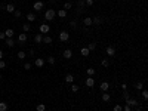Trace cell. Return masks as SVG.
<instances>
[{"label":"cell","mask_w":148,"mask_h":111,"mask_svg":"<svg viewBox=\"0 0 148 111\" xmlns=\"http://www.w3.org/2000/svg\"><path fill=\"white\" fill-rule=\"evenodd\" d=\"M55 16H56V10H55V9H47L45 12V19L46 21H52Z\"/></svg>","instance_id":"1"},{"label":"cell","mask_w":148,"mask_h":111,"mask_svg":"<svg viewBox=\"0 0 148 111\" xmlns=\"http://www.w3.org/2000/svg\"><path fill=\"white\" fill-rule=\"evenodd\" d=\"M77 6H79V10H77L79 13H83L85 10H86V3H85V0H79V2H77Z\"/></svg>","instance_id":"2"},{"label":"cell","mask_w":148,"mask_h":111,"mask_svg":"<svg viewBox=\"0 0 148 111\" xmlns=\"http://www.w3.org/2000/svg\"><path fill=\"white\" fill-rule=\"evenodd\" d=\"M68 38H70V34L67 31H61L59 33V40L61 42H68Z\"/></svg>","instance_id":"3"},{"label":"cell","mask_w":148,"mask_h":111,"mask_svg":"<svg viewBox=\"0 0 148 111\" xmlns=\"http://www.w3.org/2000/svg\"><path fill=\"white\" fill-rule=\"evenodd\" d=\"M62 56H64L65 59H70L71 56H73V51H71V49H65L64 53H62Z\"/></svg>","instance_id":"4"},{"label":"cell","mask_w":148,"mask_h":111,"mask_svg":"<svg viewBox=\"0 0 148 111\" xmlns=\"http://www.w3.org/2000/svg\"><path fill=\"white\" fill-rule=\"evenodd\" d=\"M85 83H86V86H87V87H93V85H95V80H93V77H87Z\"/></svg>","instance_id":"5"},{"label":"cell","mask_w":148,"mask_h":111,"mask_svg":"<svg viewBox=\"0 0 148 111\" xmlns=\"http://www.w3.org/2000/svg\"><path fill=\"white\" fill-rule=\"evenodd\" d=\"M126 104H127L129 107H136V105H138V101H136V99L129 98V99H126Z\"/></svg>","instance_id":"6"},{"label":"cell","mask_w":148,"mask_h":111,"mask_svg":"<svg viewBox=\"0 0 148 111\" xmlns=\"http://www.w3.org/2000/svg\"><path fill=\"white\" fill-rule=\"evenodd\" d=\"M99 89H101L102 92H107L108 89H110V83H108V81H102L101 86H99Z\"/></svg>","instance_id":"7"},{"label":"cell","mask_w":148,"mask_h":111,"mask_svg":"<svg viewBox=\"0 0 148 111\" xmlns=\"http://www.w3.org/2000/svg\"><path fill=\"white\" fill-rule=\"evenodd\" d=\"M39 30H40V33H49L51 31V27H49L47 24H42Z\"/></svg>","instance_id":"8"},{"label":"cell","mask_w":148,"mask_h":111,"mask_svg":"<svg viewBox=\"0 0 148 111\" xmlns=\"http://www.w3.org/2000/svg\"><path fill=\"white\" fill-rule=\"evenodd\" d=\"M43 6H45V4H43V2H36L34 6H33V9H34V10H42Z\"/></svg>","instance_id":"9"},{"label":"cell","mask_w":148,"mask_h":111,"mask_svg":"<svg viewBox=\"0 0 148 111\" xmlns=\"http://www.w3.org/2000/svg\"><path fill=\"white\" fill-rule=\"evenodd\" d=\"M107 55L108 56H114V55H116V49H114L113 46H108L107 47Z\"/></svg>","instance_id":"10"},{"label":"cell","mask_w":148,"mask_h":111,"mask_svg":"<svg viewBox=\"0 0 148 111\" xmlns=\"http://www.w3.org/2000/svg\"><path fill=\"white\" fill-rule=\"evenodd\" d=\"M4 10H8L9 13H13V12H15V4H13V3H9L8 6L4 8Z\"/></svg>","instance_id":"11"},{"label":"cell","mask_w":148,"mask_h":111,"mask_svg":"<svg viewBox=\"0 0 148 111\" xmlns=\"http://www.w3.org/2000/svg\"><path fill=\"white\" fill-rule=\"evenodd\" d=\"M34 42H36L37 44L43 42V34H42V33H39V34H36V36H34Z\"/></svg>","instance_id":"12"},{"label":"cell","mask_w":148,"mask_h":111,"mask_svg":"<svg viewBox=\"0 0 148 111\" xmlns=\"http://www.w3.org/2000/svg\"><path fill=\"white\" fill-rule=\"evenodd\" d=\"M27 38H28V37H27L25 33H21L19 37H18V40H19V43H25V42H27Z\"/></svg>","instance_id":"13"},{"label":"cell","mask_w":148,"mask_h":111,"mask_svg":"<svg viewBox=\"0 0 148 111\" xmlns=\"http://www.w3.org/2000/svg\"><path fill=\"white\" fill-rule=\"evenodd\" d=\"M80 53H81V56H89L90 51H89L87 47H81V49H80Z\"/></svg>","instance_id":"14"},{"label":"cell","mask_w":148,"mask_h":111,"mask_svg":"<svg viewBox=\"0 0 148 111\" xmlns=\"http://www.w3.org/2000/svg\"><path fill=\"white\" fill-rule=\"evenodd\" d=\"M65 81L70 83V85H73V81H74V76H73V74H67V76H65Z\"/></svg>","instance_id":"15"},{"label":"cell","mask_w":148,"mask_h":111,"mask_svg":"<svg viewBox=\"0 0 148 111\" xmlns=\"http://www.w3.org/2000/svg\"><path fill=\"white\" fill-rule=\"evenodd\" d=\"M92 22H93V24H96V25H99V24H102V22H104V19L101 18V16H95V18L92 19Z\"/></svg>","instance_id":"16"},{"label":"cell","mask_w":148,"mask_h":111,"mask_svg":"<svg viewBox=\"0 0 148 111\" xmlns=\"http://www.w3.org/2000/svg\"><path fill=\"white\" fill-rule=\"evenodd\" d=\"M34 64H36V67H39V68H42V67H43V65H45V61H43L42 58H37Z\"/></svg>","instance_id":"17"},{"label":"cell","mask_w":148,"mask_h":111,"mask_svg":"<svg viewBox=\"0 0 148 111\" xmlns=\"http://www.w3.org/2000/svg\"><path fill=\"white\" fill-rule=\"evenodd\" d=\"M83 24H85V27H90L92 24H93V22H92V18H89V16H87V18H85V19H83Z\"/></svg>","instance_id":"18"},{"label":"cell","mask_w":148,"mask_h":111,"mask_svg":"<svg viewBox=\"0 0 148 111\" xmlns=\"http://www.w3.org/2000/svg\"><path fill=\"white\" fill-rule=\"evenodd\" d=\"M110 99H111V95H110V93H107V92H104V93H102V101H104V102H108Z\"/></svg>","instance_id":"19"},{"label":"cell","mask_w":148,"mask_h":111,"mask_svg":"<svg viewBox=\"0 0 148 111\" xmlns=\"http://www.w3.org/2000/svg\"><path fill=\"white\" fill-rule=\"evenodd\" d=\"M4 36H6L8 38H12V36H13V30H12V28H8L6 31H4Z\"/></svg>","instance_id":"20"},{"label":"cell","mask_w":148,"mask_h":111,"mask_svg":"<svg viewBox=\"0 0 148 111\" xmlns=\"http://www.w3.org/2000/svg\"><path fill=\"white\" fill-rule=\"evenodd\" d=\"M4 40H6V42H4V43H6V46H9V47H13L15 46V42L12 40V38H4Z\"/></svg>","instance_id":"21"},{"label":"cell","mask_w":148,"mask_h":111,"mask_svg":"<svg viewBox=\"0 0 148 111\" xmlns=\"http://www.w3.org/2000/svg\"><path fill=\"white\" fill-rule=\"evenodd\" d=\"M58 16H59V18H65V16H67V10H65V9L58 10Z\"/></svg>","instance_id":"22"},{"label":"cell","mask_w":148,"mask_h":111,"mask_svg":"<svg viewBox=\"0 0 148 111\" xmlns=\"http://www.w3.org/2000/svg\"><path fill=\"white\" fill-rule=\"evenodd\" d=\"M42 43L51 44V43H52V37H49V36H45V37H43V42H42Z\"/></svg>","instance_id":"23"},{"label":"cell","mask_w":148,"mask_h":111,"mask_svg":"<svg viewBox=\"0 0 148 111\" xmlns=\"http://www.w3.org/2000/svg\"><path fill=\"white\" fill-rule=\"evenodd\" d=\"M30 30H31V25L28 24V22H27V24H24V25H22V31H24V33H28Z\"/></svg>","instance_id":"24"},{"label":"cell","mask_w":148,"mask_h":111,"mask_svg":"<svg viewBox=\"0 0 148 111\" xmlns=\"http://www.w3.org/2000/svg\"><path fill=\"white\" fill-rule=\"evenodd\" d=\"M36 110H37V111H45V110H46V105H45V104H37Z\"/></svg>","instance_id":"25"},{"label":"cell","mask_w":148,"mask_h":111,"mask_svg":"<svg viewBox=\"0 0 148 111\" xmlns=\"http://www.w3.org/2000/svg\"><path fill=\"white\" fill-rule=\"evenodd\" d=\"M27 19H28L30 22L36 21V15H34V13H28V15H27Z\"/></svg>","instance_id":"26"},{"label":"cell","mask_w":148,"mask_h":111,"mask_svg":"<svg viewBox=\"0 0 148 111\" xmlns=\"http://www.w3.org/2000/svg\"><path fill=\"white\" fill-rule=\"evenodd\" d=\"M87 49H89L90 52L95 51V49H96V43H89V44H87Z\"/></svg>","instance_id":"27"},{"label":"cell","mask_w":148,"mask_h":111,"mask_svg":"<svg viewBox=\"0 0 148 111\" xmlns=\"http://www.w3.org/2000/svg\"><path fill=\"white\" fill-rule=\"evenodd\" d=\"M8 110V104L6 102H0V111H6Z\"/></svg>","instance_id":"28"},{"label":"cell","mask_w":148,"mask_h":111,"mask_svg":"<svg viewBox=\"0 0 148 111\" xmlns=\"http://www.w3.org/2000/svg\"><path fill=\"white\" fill-rule=\"evenodd\" d=\"M135 87L138 89V90H142V89H144V83H142V81H138V83L135 85Z\"/></svg>","instance_id":"29"},{"label":"cell","mask_w":148,"mask_h":111,"mask_svg":"<svg viewBox=\"0 0 148 111\" xmlns=\"http://www.w3.org/2000/svg\"><path fill=\"white\" fill-rule=\"evenodd\" d=\"M16 56H18L19 59H25V56H27V55H25V52H22V51H19V52H18V55H16Z\"/></svg>","instance_id":"30"},{"label":"cell","mask_w":148,"mask_h":111,"mask_svg":"<svg viewBox=\"0 0 148 111\" xmlns=\"http://www.w3.org/2000/svg\"><path fill=\"white\" fill-rule=\"evenodd\" d=\"M86 73H87V76H89V77H92V76L95 74V68H87Z\"/></svg>","instance_id":"31"},{"label":"cell","mask_w":148,"mask_h":111,"mask_svg":"<svg viewBox=\"0 0 148 111\" xmlns=\"http://www.w3.org/2000/svg\"><path fill=\"white\" fill-rule=\"evenodd\" d=\"M113 110H114V111H123V107H122V105H118V104H116Z\"/></svg>","instance_id":"32"},{"label":"cell","mask_w":148,"mask_h":111,"mask_svg":"<svg viewBox=\"0 0 148 111\" xmlns=\"http://www.w3.org/2000/svg\"><path fill=\"white\" fill-rule=\"evenodd\" d=\"M142 96H144V99H148V90H147V89H142Z\"/></svg>","instance_id":"33"},{"label":"cell","mask_w":148,"mask_h":111,"mask_svg":"<svg viewBox=\"0 0 148 111\" xmlns=\"http://www.w3.org/2000/svg\"><path fill=\"white\" fill-rule=\"evenodd\" d=\"M71 8H73V4H71L70 2H67V3L64 4V9H65V10H68V9H71Z\"/></svg>","instance_id":"34"},{"label":"cell","mask_w":148,"mask_h":111,"mask_svg":"<svg viewBox=\"0 0 148 111\" xmlns=\"http://www.w3.org/2000/svg\"><path fill=\"white\" fill-rule=\"evenodd\" d=\"M47 62L51 64V65H53V64H55V56H49V58H47Z\"/></svg>","instance_id":"35"},{"label":"cell","mask_w":148,"mask_h":111,"mask_svg":"<svg viewBox=\"0 0 148 111\" xmlns=\"http://www.w3.org/2000/svg\"><path fill=\"white\" fill-rule=\"evenodd\" d=\"M13 15H15V18H19V16H21V15H22V13H21V10H18V9H15V12H13Z\"/></svg>","instance_id":"36"},{"label":"cell","mask_w":148,"mask_h":111,"mask_svg":"<svg viewBox=\"0 0 148 111\" xmlns=\"http://www.w3.org/2000/svg\"><path fill=\"white\" fill-rule=\"evenodd\" d=\"M129 98H130V95H129V92H126V90H124V92H123V99H124V101H126V99H129Z\"/></svg>","instance_id":"37"},{"label":"cell","mask_w":148,"mask_h":111,"mask_svg":"<svg viewBox=\"0 0 148 111\" xmlns=\"http://www.w3.org/2000/svg\"><path fill=\"white\" fill-rule=\"evenodd\" d=\"M101 64H102V67H108V65H110L108 59H102V62H101Z\"/></svg>","instance_id":"38"},{"label":"cell","mask_w":148,"mask_h":111,"mask_svg":"<svg viewBox=\"0 0 148 111\" xmlns=\"http://www.w3.org/2000/svg\"><path fill=\"white\" fill-rule=\"evenodd\" d=\"M85 3H86V6H92V4H93V0H85Z\"/></svg>","instance_id":"39"},{"label":"cell","mask_w":148,"mask_h":111,"mask_svg":"<svg viewBox=\"0 0 148 111\" xmlns=\"http://www.w3.org/2000/svg\"><path fill=\"white\" fill-rule=\"evenodd\" d=\"M123 111H132V107H129V105L126 104L124 107H123Z\"/></svg>","instance_id":"40"},{"label":"cell","mask_w":148,"mask_h":111,"mask_svg":"<svg viewBox=\"0 0 148 111\" xmlns=\"http://www.w3.org/2000/svg\"><path fill=\"white\" fill-rule=\"evenodd\" d=\"M71 90H73V92H77V90H79V86H77V85H73V86H71Z\"/></svg>","instance_id":"41"},{"label":"cell","mask_w":148,"mask_h":111,"mask_svg":"<svg viewBox=\"0 0 148 111\" xmlns=\"http://www.w3.org/2000/svg\"><path fill=\"white\" fill-rule=\"evenodd\" d=\"M31 67H33V65H31L30 62H27V64L24 65V68H25V70H31Z\"/></svg>","instance_id":"42"},{"label":"cell","mask_w":148,"mask_h":111,"mask_svg":"<svg viewBox=\"0 0 148 111\" xmlns=\"http://www.w3.org/2000/svg\"><path fill=\"white\" fill-rule=\"evenodd\" d=\"M4 67H6V62H4V61H0V68H4Z\"/></svg>","instance_id":"43"},{"label":"cell","mask_w":148,"mask_h":111,"mask_svg":"<svg viewBox=\"0 0 148 111\" xmlns=\"http://www.w3.org/2000/svg\"><path fill=\"white\" fill-rule=\"evenodd\" d=\"M6 38V36H4V31L3 33H0V40H4Z\"/></svg>","instance_id":"44"},{"label":"cell","mask_w":148,"mask_h":111,"mask_svg":"<svg viewBox=\"0 0 148 111\" xmlns=\"http://www.w3.org/2000/svg\"><path fill=\"white\" fill-rule=\"evenodd\" d=\"M71 27H73V28H76V27H77V24H76L74 21H71Z\"/></svg>","instance_id":"45"},{"label":"cell","mask_w":148,"mask_h":111,"mask_svg":"<svg viewBox=\"0 0 148 111\" xmlns=\"http://www.w3.org/2000/svg\"><path fill=\"white\" fill-rule=\"evenodd\" d=\"M126 87H127V85H126V83H123V85H122V89H123V90H126Z\"/></svg>","instance_id":"46"},{"label":"cell","mask_w":148,"mask_h":111,"mask_svg":"<svg viewBox=\"0 0 148 111\" xmlns=\"http://www.w3.org/2000/svg\"><path fill=\"white\" fill-rule=\"evenodd\" d=\"M2 58H3V52L0 51V61H2Z\"/></svg>","instance_id":"47"},{"label":"cell","mask_w":148,"mask_h":111,"mask_svg":"<svg viewBox=\"0 0 148 111\" xmlns=\"http://www.w3.org/2000/svg\"><path fill=\"white\" fill-rule=\"evenodd\" d=\"M55 2H56V0H51V3H55Z\"/></svg>","instance_id":"48"},{"label":"cell","mask_w":148,"mask_h":111,"mask_svg":"<svg viewBox=\"0 0 148 111\" xmlns=\"http://www.w3.org/2000/svg\"><path fill=\"white\" fill-rule=\"evenodd\" d=\"M0 80H2V74H0Z\"/></svg>","instance_id":"49"},{"label":"cell","mask_w":148,"mask_h":111,"mask_svg":"<svg viewBox=\"0 0 148 111\" xmlns=\"http://www.w3.org/2000/svg\"><path fill=\"white\" fill-rule=\"evenodd\" d=\"M49 111H51V110H49Z\"/></svg>","instance_id":"50"}]
</instances>
